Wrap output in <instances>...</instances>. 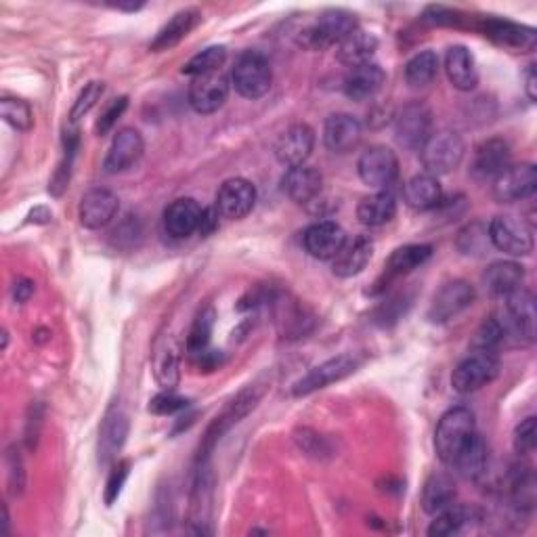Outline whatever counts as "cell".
<instances>
[{"label": "cell", "mask_w": 537, "mask_h": 537, "mask_svg": "<svg viewBox=\"0 0 537 537\" xmlns=\"http://www.w3.org/2000/svg\"><path fill=\"white\" fill-rule=\"evenodd\" d=\"M156 380L166 391H173L179 382V355L173 347L156 353Z\"/></svg>", "instance_id": "7bdbcfd3"}, {"label": "cell", "mask_w": 537, "mask_h": 537, "mask_svg": "<svg viewBox=\"0 0 537 537\" xmlns=\"http://www.w3.org/2000/svg\"><path fill=\"white\" fill-rule=\"evenodd\" d=\"M259 399H261V393L256 391V389H252V386H250V389L242 391L238 397H235V399L225 407L221 416L214 418V422L210 424L208 433H206L204 445L200 447V460H202V462L210 456L212 447L217 445V441L221 439V435H225L233 424H238L244 416H248V414L254 410V407H256V403H259Z\"/></svg>", "instance_id": "5bb4252c"}, {"label": "cell", "mask_w": 537, "mask_h": 537, "mask_svg": "<svg viewBox=\"0 0 537 537\" xmlns=\"http://www.w3.org/2000/svg\"><path fill=\"white\" fill-rule=\"evenodd\" d=\"M357 17L345 9H328L319 13L309 28H305L298 36V42L305 49L324 51L338 42L345 40L353 30H357Z\"/></svg>", "instance_id": "7a4b0ae2"}, {"label": "cell", "mask_w": 537, "mask_h": 537, "mask_svg": "<svg viewBox=\"0 0 537 537\" xmlns=\"http://www.w3.org/2000/svg\"><path fill=\"white\" fill-rule=\"evenodd\" d=\"M0 116H3V120L13 126L15 131L21 133H28L34 124L32 107L24 99L17 97H3V101H0Z\"/></svg>", "instance_id": "ab89813d"}, {"label": "cell", "mask_w": 537, "mask_h": 537, "mask_svg": "<svg viewBox=\"0 0 537 537\" xmlns=\"http://www.w3.org/2000/svg\"><path fill=\"white\" fill-rule=\"evenodd\" d=\"M219 219H223L217 208H202V217H200V227H198V233L204 235V238H208V235H212L214 231L219 229Z\"/></svg>", "instance_id": "f907efd6"}, {"label": "cell", "mask_w": 537, "mask_h": 537, "mask_svg": "<svg viewBox=\"0 0 537 537\" xmlns=\"http://www.w3.org/2000/svg\"><path fill=\"white\" fill-rule=\"evenodd\" d=\"M363 137L361 122L351 114H332L324 124V143L334 154H349Z\"/></svg>", "instance_id": "7402d4cb"}, {"label": "cell", "mask_w": 537, "mask_h": 537, "mask_svg": "<svg viewBox=\"0 0 537 537\" xmlns=\"http://www.w3.org/2000/svg\"><path fill=\"white\" fill-rule=\"evenodd\" d=\"M187 405H189V399H185L173 391H164L149 401V412L156 414V416H173L177 412L187 410Z\"/></svg>", "instance_id": "f6af8a7d"}, {"label": "cell", "mask_w": 537, "mask_h": 537, "mask_svg": "<svg viewBox=\"0 0 537 537\" xmlns=\"http://www.w3.org/2000/svg\"><path fill=\"white\" fill-rule=\"evenodd\" d=\"M202 21V13L198 9H183L170 17L166 24L160 28L156 38L149 42V51L162 53L177 47L181 40H185L193 30L198 28Z\"/></svg>", "instance_id": "4316f807"}, {"label": "cell", "mask_w": 537, "mask_h": 537, "mask_svg": "<svg viewBox=\"0 0 537 537\" xmlns=\"http://www.w3.org/2000/svg\"><path fill=\"white\" fill-rule=\"evenodd\" d=\"M386 80L384 70L378 66V63H365V66L351 68L349 74L345 76V82H342V91L351 99V101H368L372 99Z\"/></svg>", "instance_id": "f1b7e54d"}, {"label": "cell", "mask_w": 537, "mask_h": 537, "mask_svg": "<svg viewBox=\"0 0 537 537\" xmlns=\"http://www.w3.org/2000/svg\"><path fill=\"white\" fill-rule=\"evenodd\" d=\"M508 338L533 342L535 338V298L527 288L514 290L504 298V307L498 311Z\"/></svg>", "instance_id": "30bf717a"}, {"label": "cell", "mask_w": 537, "mask_h": 537, "mask_svg": "<svg viewBox=\"0 0 537 537\" xmlns=\"http://www.w3.org/2000/svg\"><path fill=\"white\" fill-rule=\"evenodd\" d=\"M424 19L428 21V24H435V26H458L462 17L454 9H447V7H428L426 13H424Z\"/></svg>", "instance_id": "681fc988"}, {"label": "cell", "mask_w": 537, "mask_h": 537, "mask_svg": "<svg viewBox=\"0 0 537 537\" xmlns=\"http://www.w3.org/2000/svg\"><path fill=\"white\" fill-rule=\"evenodd\" d=\"M535 445H537L535 416H529L517 426V431H514V451H517L519 456H529L535 451Z\"/></svg>", "instance_id": "bcb514c9"}, {"label": "cell", "mask_w": 537, "mask_h": 537, "mask_svg": "<svg viewBox=\"0 0 537 537\" xmlns=\"http://www.w3.org/2000/svg\"><path fill=\"white\" fill-rule=\"evenodd\" d=\"M256 206V187L242 177L229 179L221 185L214 208L227 221H242Z\"/></svg>", "instance_id": "e0dca14e"}, {"label": "cell", "mask_w": 537, "mask_h": 537, "mask_svg": "<svg viewBox=\"0 0 537 537\" xmlns=\"http://www.w3.org/2000/svg\"><path fill=\"white\" fill-rule=\"evenodd\" d=\"M34 294V284L30 282V279H19V282H15L13 286V296L17 303H26V300Z\"/></svg>", "instance_id": "816d5d0a"}, {"label": "cell", "mask_w": 537, "mask_h": 537, "mask_svg": "<svg viewBox=\"0 0 537 537\" xmlns=\"http://www.w3.org/2000/svg\"><path fill=\"white\" fill-rule=\"evenodd\" d=\"M435 133V122L431 107L422 101L403 105L395 116V137L399 145L412 152H420L424 143Z\"/></svg>", "instance_id": "8992f818"}, {"label": "cell", "mask_w": 537, "mask_h": 537, "mask_svg": "<svg viewBox=\"0 0 537 537\" xmlns=\"http://www.w3.org/2000/svg\"><path fill=\"white\" fill-rule=\"evenodd\" d=\"M376 51H378V38L361 28L353 30L345 40L336 45L338 61L349 70L365 66V63H372Z\"/></svg>", "instance_id": "f546056e"}, {"label": "cell", "mask_w": 537, "mask_h": 537, "mask_svg": "<svg viewBox=\"0 0 537 537\" xmlns=\"http://www.w3.org/2000/svg\"><path fill=\"white\" fill-rule=\"evenodd\" d=\"M372 256H374V240L370 235L363 233L355 235V238L347 240L342 250L336 254V259L332 261V271L342 279L355 277L370 265Z\"/></svg>", "instance_id": "603a6c76"}, {"label": "cell", "mask_w": 537, "mask_h": 537, "mask_svg": "<svg viewBox=\"0 0 537 537\" xmlns=\"http://www.w3.org/2000/svg\"><path fill=\"white\" fill-rule=\"evenodd\" d=\"M231 82L235 91L244 99H261L271 91L273 70L265 55L256 51H246L238 57L231 72Z\"/></svg>", "instance_id": "277c9868"}, {"label": "cell", "mask_w": 537, "mask_h": 537, "mask_svg": "<svg viewBox=\"0 0 537 537\" xmlns=\"http://www.w3.org/2000/svg\"><path fill=\"white\" fill-rule=\"evenodd\" d=\"M225 61H227V49L223 45H212L200 51L198 55H193L183 66V74L196 78L212 72H221Z\"/></svg>", "instance_id": "f35d334b"}, {"label": "cell", "mask_w": 537, "mask_h": 537, "mask_svg": "<svg viewBox=\"0 0 537 537\" xmlns=\"http://www.w3.org/2000/svg\"><path fill=\"white\" fill-rule=\"evenodd\" d=\"M512 164V149L504 139H487L477 147L472 160V175L477 179H496Z\"/></svg>", "instance_id": "cb8c5ba5"}, {"label": "cell", "mask_w": 537, "mask_h": 537, "mask_svg": "<svg viewBox=\"0 0 537 537\" xmlns=\"http://www.w3.org/2000/svg\"><path fill=\"white\" fill-rule=\"evenodd\" d=\"M472 521H481V512L475 506L451 504L449 508L435 514V521L428 527L431 537H449L464 531Z\"/></svg>", "instance_id": "d590c367"}, {"label": "cell", "mask_w": 537, "mask_h": 537, "mask_svg": "<svg viewBox=\"0 0 537 537\" xmlns=\"http://www.w3.org/2000/svg\"><path fill=\"white\" fill-rule=\"evenodd\" d=\"M229 97V80L223 72L196 76L189 84V105L198 114L219 112Z\"/></svg>", "instance_id": "9a60e30c"}, {"label": "cell", "mask_w": 537, "mask_h": 537, "mask_svg": "<svg viewBox=\"0 0 537 537\" xmlns=\"http://www.w3.org/2000/svg\"><path fill=\"white\" fill-rule=\"evenodd\" d=\"M212 328H214V309L208 307L196 317V321H193L191 332L187 336V351L191 357L200 355L208 349Z\"/></svg>", "instance_id": "60d3db41"}, {"label": "cell", "mask_w": 537, "mask_h": 537, "mask_svg": "<svg viewBox=\"0 0 537 537\" xmlns=\"http://www.w3.org/2000/svg\"><path fill=\"white\" fill-rule=\"evenodd\" d=\"M321 187H324V177L309 164L292 166L282 177V191L296 204L313 202L321 193Z\"/></svg>", "instance_id": "d4e9b609"}, {"label": "cell", "mask_w": 537, "mask_h": 537, "mask_svg": "<svg viewBox=\"0 0 537 537\" xmlns=\"http://www.w3.org/2000/svg\"><path fill=\"white\" fill-rule=\"evenodd\" d=\"M315 149V133L305 122L288 126L286 131L275 141V158L279 164L288 168L307 164Z\"/></svg>", "instance_id": "2e32d148"}, {"label": "cell", "mask_w": 537, "mask_h": 537, "mask_svg": "<svg viewBox=\"0 0 537 537\" xmlns=\"http://www.w3.org/2000/svg\"><path fill=\"white\" fill-rule=\"evenodd\" d=\"M128 475H131V462L128 460H122L112 468L110 477H107V483H105V504L107 506H112L120 498L122 487H124Z\"/></svg>", "instance_id": "7dc6e473"}, {"label": "cell", "mask_w": 537, "mask_h": 537, "mask_svg": "<svg viewBox=\"0 0 537 537\" xmlns=\"http://www.w3.org/2000/svg\"><path fill=\"white\" fill-rule=\"evenodd\" d=\"M128 428H131V424H128V416L124 414L122 407L114 405L110 412L105 414L103 418V424H101V431H99V462L103 466L112 464L120 449L124 447L126 443V437H128Z\"/></svg>", "instance_id": "44dd1931"}, {"label": "cell", "mask_w": 537, "mask_h": 537, "mask_svg": "<svg viewBox=\"0 0 537 537\" xmlns=\"http://www.w3.org/2000/svg\"><path fill=\"white\" fill-rule=\"evenodd\" d=\"M479 30L483 32L485 38L493 42V45L514 53H529L535 49L537 42V34L533 28L514 24L510 19L487 17L479 24Z\"/></svg>", "instance_id": "7c38bea8"}, {"label": "cell", "mask_w": 537, "mask_h": 537, "mask_svg": "<svg viewBox=\"0 0 537 537\" xmlns=\"http://www.w3.org/2000/svg\"><path fill=\"white\" fill-rule=\"evenodd\" d=\"M477 292L464 279H454L447 282L433 298L431 307H428V319L433 324H447L460 313H464L472 303H475Z\"/></svg>", "instance_id": "4fadbf2b"}, {"label": "cell", "mask_w": 537, "mask_h": 537, "mask_svg": "<svg viewBox=\"0 0 537 537\" xmlns=\"http://www.w3.org/2000/svg\"><path fill=\"white\" fill-rule=\"evenodd\" d=\"M489 233L481 223H472L458 233V248L468 256H483L489 248Z\"/></svg>", "instance_id": "b9f144b4"}, {"label": "cell", "mask_w": 537, "mask_h": 537, "mask_svg": "<svg viewBox=\"0 0 537 537\" xmlns=\"http://www.w3.org/2000/svg\"><path fill=\"white\" fill-rule=\"evenodd\" d=\"M487 233L493 248L514 256V259L529 256L533 252L531 227L523 219L512 217V214H500V217L493 219L487 227Z\"/></svg>", "instance_id": "ba28073f"}, {"label": "cell", "mask_w": 537, "mask_h": 537, "mask_svg": "<svg viewBox=\"0 0 537 537\" xmlns=\"http://www.w3.org/2000/svg\"><path fill=\"white\" fill-rule=\"evenodd\" d=\"M477 435V422L475 414L468 407L458 405L447 410L435 431V451L439 460L445 466L454 464V460L460 456V451L470 443V439Z\"/></svg>", "instance_id": "6da1fadb"}, {"label": "cell", "mask_w": 537, "mask_h": 537, "mask_svg": "<svg viewBox=\"0 0 537 537\" xmlns=\"http://www.w3.org/2000/svg\"><path fill=\"white\" fill-rule=\"evenodd\" d=\"M145 152V143L137 128H120L114 135L107 156L103 160V170L107 175H120L133 168Z\"/></svg>", "instance_id": "ac0fdd59"}, {"label": "cell", "mask_w": 537, "mask_h": 537, "mask_svg": "<svg viewBox=\"0 0 537 537\" xmlns=\"http://www.w3.org/2000/svg\"><path fill=\"white\" fill-rule=\"evenodd\" d=\"M525 93H527V97H529L531 103L537 99V74H535V66H529V70L525 74Z\"/></svg>", "instance_id": "f5cc1de1"}, {"label": "cell", "mask_w": 537, "mask_h": 537, "mask_svg": "<svg viewBox=\"0 0 537 537\" xmlns=\"http://www.w3.org/2000/svg\"><path fill=\"white\" fill-rule=\"evenodd\" d=\"M500 355L496 351H477L458 363V368L451 376V386L460 395H470L475 391H481L483 386L493 382L500 374Z\"/></svg>", "instance_id": "5b68a950"}, {"label": "cell", "mask_w": 537, "mask_h": 537, "mask_svg": "<svg viewBox=\"0 0 537 537\" xmlns=\"http://www.w3.org/2000/svg\"><path fill=\"white\" fill-rule=\"evenodd\" d=\"M347 242V233L334 221H317L307 227L303 235V246L309 256L317 261H334L336 254Z\"/></svg>", "instance_id": "ffe728a7"}, {"label": "cell", "mask_w": 537, "mask_h": 537, "mask_svg": "<svg viewBox=\"0 0 537 537\" xmlns=\"http://www.w3.org/2000/svg\"><path fill=\"white\" fill-rule=\"evenodd\" d=\"M357 173L365 185L384 191L399 177V158L391 147L372 145L359 156Z\"/></svg>", "instance_id": "9c48e42d"}, {"label": "cell", "mask_w": 537, "mask_h": 537, "mask_svg": "<svg viewBox=\"0 0 537 537\" xmlns=\"http://www.w3.org/2000/svg\"><path fill=\"white\" fill-rule=\"evenodd\" d=\"M103 91H105V82L101 80H93L89 82L87 87H84L80 91V95L76 97L74 105H72V110H70V122L76 124L80 118L87 116L93 107L97 105V101L103 97Z\"/></svg>", "instance_id": "ee69618b"}, {"label": "cell", "mask_w": 537, "mask_h": 537, "mask_svg": "<svg viewBox=\"0 0 537 537\" xmlns=\"http://www.w3.org/2000/svg\"><path fill=\"white\" fill-rule=\"evenodd\" d=\"M202 206L193 198H179L164 210V229L175 240L189 238L198 231Z\"/></svg>", "instance_id": "83f0119b"}, {"label": "cell", "mask_w": 537, "mask_h": 537, "mask_svg": "<svg viewBox=\"0 0 537 537\" xmlns=\"http://www.w3.org/2000/svg\"><path fill=\"white\" fill-rule=\"evenodd\" d=\"M403 200L407 206L418 212L439 208L443 202V189L439 179L428 173L412 177L403 187Z\"/></svg>", "instance_id": "1f68e13d"}, {"label": "cell", "mask_w": 537, "mask_h": 537, "mask_svg": "<svg viewBox=\"0 0 537 537\" xmlns=\"http://www.w3.org/2000/svg\"><path fill=\"white\" fill-rule=\"evenodd\" d=\"M487 464H489V449L485 439L477 433L460 451V456L454 460L451 468H454L460 477L468 481H477L487 472Z\"/></svg>", "instance_id": "8d00e7d4"}, {"label": "cell", "mask_w": 537, "mask_h": 537, "mask_svg": "<svg viewBox=\"0 0 537 537\" xmlns=\"http://www.w3.org/2000/svg\"><path fill=\"white\" fill-rule=\"evenodd\" d=\"M445 74L454 89L462 93L475 91L479 84V70H477L475 55L462 45L449 47L445 53Z\"/></svg>", "instance_id": "484cf974"}, {"label": "cell", "mask_w": 537, "mask_h": 537, "mask_svg": "<svg viewBox=\"0 0 537 537\" xmlns=\"http://www.w3.org/2000/svg\"><path fill=\"white\" fill-rule=\"evenodd\" d=\"M431 256H433L431 244H407V246L397 248L384 265V282L389 284L397 277L410 275L412 271L420 269L428 259H431Z\"/></svg>", "instance_id": "d6a6232c"}, {"label": "cell", "mask_w": 537, "mask_h": 537, "mask_svg": "<svg viewBox=\"0 0 537 537\" xmlns=\"http://www.w3.org/2000/svg\"><path fill=\"white\" fill-rule=\"evenodd\" d=\"M128 107V97H118V99H112V103L105 107V110L101 112L97 124H95V131L97 135H107L112 131V128L116 126V122L120 120V116L126 112Z\"/></svg>", "instance_id": "c3c4849f"}, {"label": "cell", "mask_w": 537, "mask_h": 537, "mask_svg": "<svg viewBox=\"0 0 537 537\" xmlns=\"http://www.w3.org/2000/svg\"><path fill=\"white\" fill-rule=\"evenodd\" d=\"M439 74V57L435 51H420L405 63V82L412 89H424Z\"/></svg>", "instance_id": "74e56055"}, {"label": "cell", "mask_w": 537, "mask_h": 537, "mask_svg": "<svg viewBox=\"0 0 537 537\" xmlns=\"http://www.w3.org/2000/svg\"><path fill=\"white\" fill-rule=\"evenodd\" d=\"M456 496L458 489L454 477H451L449 472H433L422 489V508L426 514H433L435 517V514L454 504Z\"/></svg>", "instance_id": "836d02e7"}, {"label": "cell", "mask_w": 537, "mask_h": 537, "mask_svg": "<svg viewBox=\"0 0 537 537\" xmlns=\"http://www.w3.org/2000/svg\"><path fill=\"white\" fill-rule=\"evenodd\" d=\"M397 214V202L391 191H376L365 196L357 206V219L365 227H382L391 223Z\"/></svg>", "instance_id": "e575fe53"}, {"label": "cell", "mask_w": 537, "mask_h": 537, "mask_svg": "<svg viewBox=\"0 0 537 537\" xmlns=\"http://www.w3.org/2000/svg\"><path fill=\"white\" fill-rule=\"evenodd\" d=\"M466 143L456 131H437L420 149V160L428 175H449L462 164Z\"/></svg>", "instance_id": "3957f363"}, {"label": "cell", "mask_w": 537, "mask_h": 537, "mask_svg": "<svg viewBox=\"0 0 537 537\" xmlns=\"http://www.w3.org/2000/svg\"><path fill=\"white\" fill-rule=\"evenodd\" d=\"M523 282H525V267L514 261L491 263L483 273L485 290L496 298H506L514 290L523 288Z\"/></svg>", "instance_id": "4dcf8cb0"}, {"label": "cell", "mask_w": 537, "mask_h": 537, "mask_svg": "<svg viewBox=\"0 0 537 537\" xmlns=\"http://www.w3.org/2000/svg\"><path fill=\"white\" fill-rule=\"evenodd\" d=\"M537 191V168L529 162L510 164L502 175L493 179V200L514 204L529 200Z\"/></svg>", "instance_id": "8fae6325"}, {"label": "cell", "mask_w": 537, "mask_h": 537, "mask_svg": "<svg viewBox=\"0 0 537 537\" xmlns=\"http://www.w3.org/2000/svg\"><path fill=\"white\" fill-rule=\"evenodd\" d=\"M118 208H120V200L114 191L95 187L84 193L80 200V206H78L80 225L93 231L103 229L116 219Z\"/></svg>", "instance_id": "d6986e66"}, {"label": "cell", "mask_w": 537, "mask_h": 537, "mask_svg": "<svg viewBox=\"0 0 537 537\" xmlns=\"http://www.w3.org/2000/svg\"><path fill=\"white\" fill-rule=\"evenodd\" d=\"M359 365H361V359L357 355H351V353H342L338 357H332L324 363L315 365L309 374H305L298 382H294L292 395L294 397H307V395H313L321 389H328L330 384L340 382V380L349 378L351 374H355L359 370Z\"/></svg>", "instance_id": "52a82bcc"}]
</instances>
